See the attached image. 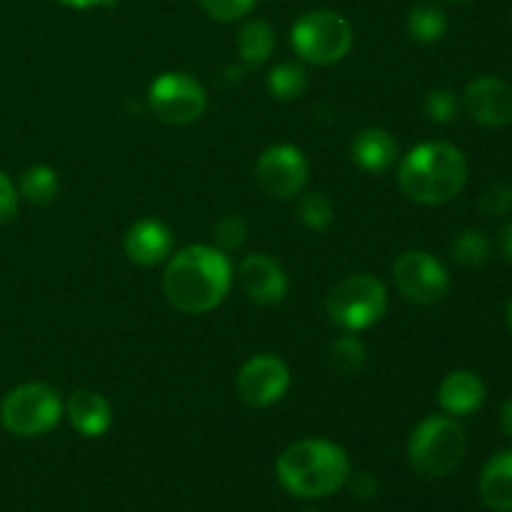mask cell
Wrapping results in <instances>:
<instances>
[{
	"label": "cell",
	"mask_w": 512,
	"mask_h": 512,
	"mask_svg": "<svg viewBox=\"0 0 512 512\" xmlns=\"http://www.w3.org/2000/svg\"><path fill=\"white\" fill-rule=\"evenodd\" d=\"M233 285L228 255L210 245H190L168 260L163 293L175 310L203 315L218 308Z\"/></svg>",
	"instance_id": "1"
},
{
	"label": "cell",
	"mask_w": 512,
	"mask_h": 512,
	"mask_svg": "<svg viewBox=\"0 0 512 512\" xmlns=\"http://www.w3.org/2000/svg\"><path fill=\"white\" fill-rule=\"evenodd\" d=\"M280 485L298 498H328L345 488L350 473V458L340 445L330 440L308 438L288 445L275 465Z\"/></svg>",
	"instance_id": "2"
},
{
	"label": "cell",
	"mask_w": 512,
	"mask_h": 512,
	"mask_svg": "<svg viewBox=\"0 0 512 512\" xmlns=\"http://www.w3.org/2000/svg\"><path fill=\"white\" fill-rule=\"evenodd\" d=\"M400 190L420 205L458 198L468 183V160L450 143H423L410 150L398 168Z\"/></svg>",
	"instance_id": "3"
},
{
	"label": "cell",
	"mask_w": 512,
	"mask_h": 512,
	"mask_svg": "<svg viewBox=\"0 0 512 512\" xmlns=\"http://www.w3.org/2000/svg\"><path fill=\"white\" fill-rule=\"evenodd\" d=\"M465 448H468V440L458 420L448 415H430L420 420L410 433L408 460L415 473L423 478H448L463 463Z\"/></svg>",
	"instance_id": "4"
},
{
	"label": "cell",
	"mask_w": 512,
	"mask_h": 512,
	"mask_svg": "<svg viewBox=\"0 0 512 512\" xmlns=\"http://www.w3.org/2000/svg\"><path fill=\"white\" fill-rule=\"evenodd\" d=\"M325 310H328L330 320L345 333H360L385 315L388 290L375 275H348L328 293Z\"/></svg>",
	"instance_id": "5"
},
{
	"label": "cell",
	"mask_w": 512,
	"mask_h": 512,
	"mask_svg": "<svg viewBox=\"0 0 512 512\" xmlns=\"http://www.w3.org/2000/svg\"><path fill=\"white\" fill-rule=\"evenodd\" d=\"M295 53L313 65H333L353 48V28L335 10H310L290 30Z\"/></svg>",
	"instance_id": "6"
},
{
	"label": "cell",
	"mask_w": 512,
	"mask_h": 512,
	"mask_svg": "<svg viewBox=\"0 0 512 512\" xmlns=\"http://www.w3.org/2000/svg\"><path fill=\"white\" fill-rule=\"evenodd\" d=\"M63 418L58 393L43 383H25L10 390L0 405V423L18 438H38L50 433Z\"/></svg>",
	"instance_id": "7"
},
{
	"label": "cell",
	"mask_w": 512,
	"mask_h": 512,
	"mask_svg": "<svg viewBox=\"0 0 512 512\" xmlns=\"http://www.w3.org/2000/svg\"><path fill=\"white\" fill-rule=\"evenodd\" d=\"M150 110L158 115L163 123L188 125L195 123L205 113L203 85L185 73H163L150 83L148 90Z\"/></svg>",
	"instance_id": "8"
},
{
	"label": "cell",
	"mask_w": 512,
	"mask_h": 512,
	"mask_svg": "<svg viewBox=\"0 0 512 512\" xmlns=\"http://www.w3.org/2000/svg\"><path fill=\"white\" fill-rule=\"evenodd\" d=\"M393 280L400 293L418 305H435L448 295L450 275L438 258L425 250H408L393 265Z\"/></svg>",
	"instance_id": "9"
},
{
	"label": "cell",
	"mask_w": 512,
	"mask_h": 512,
	"mask_svg": "<svg viewBox=\"0 0 512 512\" xmlns=\"http://www.w3.org/2000/svg\"><path fill=\"white\" fill-rule=\"evenodd\" d=\"M308 160L295 145H273L265 150L255 165V180L260 190L275 200H290L300 195L308 183Z\"/></svg>",
	"instance_id": "10"
},
{
	"label": "cell",
	"mask_w": 512,
	"mask_h": 512,
	"mask_svg": "<svg viewBox=\"0 0 512 512\" xmlns=\"http://www.w3.org/2000/svg\"><path fill=\"white\" fill-rule=\"evenodd\" d=\"M235 388H238L243 403L253 405V408H268V405L278 403L288 393L290 370L275 355H253L240 368L238 378H235Z\"/></svg>",
	"instance_id": "11"
},
{
	"label": "cell",
	"mask_w": 512,
	"mask_h": 512,
	"mask_svg": "<svg viewBox=\"0 0 512 512\" xmlns=\"http://www.w3.org/2000/svg\"><path fill=\"white\" fill-rule=\"evenodd\" d=\"M463 108L485 128L512 125V85L495 75H478L465 85Z\"/></svg>",
	"instance_id": "12"
},
{
	"label": "cell",
	"mask_w": 512,
	"mask_h": 512,
	"mask_svg": "<svg viewBox=\"0 0 512 512\" xmlns=\"http://www.w3.org/2000/svg\"><path fill=\"white\" fill-rule=\"evenodd\" d=\"M238 283L245 298L258 305H275L288 295V275L278 260L265 253L245 255L240 260Z\"/></svg>",
	"instance_id": "13"
},
{
	"label": "cell",
	"mask_w": 512,
	"mask_h": 512,
	"mask_svg": "<svg viewBox=\"0 0 512 512\" xmlns=\"http://www.w3.org/2000/svg\"><path fill=\"white\" fill-rule=\"evenodd\" d=\"M125 255L130 258V263L143 265V268L160 265L173 255V233L160 220H138L125 233Z\"/></svg>",
	"instance_id": "14"
},
{
	"label": "cell",
	"mask_w": 512,
	"mask_h": 512,
	"mask_svg": "<svg viewBox=\"0 0 512 512\" xmlns=\"http://www.w3.org/2000/svg\"><path fill=\"white\" fill-rule=\"evenodd\" d=\"M438 403L453 418H468L485 403V385L470 370H455L440 383Z\"/></svg>",
	"instance_id": "15"
},
{
	"label": "cell",
	"mask_w": 512,
	"mask_h": 512,
	"mask_svg": "<svg viewBox=\"0 0 512 512\" xmlns=\"http://www.w3.org/2000/svg\"><path fill=\"white\" fill-rule=\"evenodd\" d=\"M65 415H68L70 425L78 430L83 438H100L113 425V410L103 395L93 393V390H75L70 393L68 403H65Z\"/></svg>",
	"instance_id": "16"
},
{
	"label": "cell",
	"mask_w": 512,
	"mask_h": 512,
	"mask_svg": "<svg viewBox=\"0 0 512 512\" xmlns=\"http://www.w3.org/2000/svg\"><path fill=\"white\" fill-rule=\"evenodd\" d=\"M353 160L365 173H388L398 160V143L393 135L383 128H365L355 135L350 145Z\"/></svg>",
	"instance_id": "17"
},
{
	"label": "cell",
	"mask_w": 512,
	"mask_h": 512,
	"mask_svg": "<svg viewBox=\"0 0 512 512\" xmlns=\"http://www.w3.org/2000/svg\"><path fill=\"white\" fill-rule=\"evenodd\" d=\"M480 498L493 512H512V450H503L485 463Z\"/></svg>",
	"instance_id": "18"
},
{
	"label": "cell",
	"mask_w": 512,
	"mask_h": 512,
	"mask_svg": "<svg viewBox=\"0 0 512 512\" xmlns=\"http://www.w3.org/2000/svg\"><path fill=\"white\" fill-rule=\"evenodd\" d=\"M275 45V33L265 20H248L238 33L240 58L250 65H260L270 58Z\"/></svg>",
	"instance_id": "19"
},
{
	"label": "cell",
	"mask_w": 512,
	"mask_h": 512,
	"mask_svg": "<svg viewBox=\"0 0 512 512\" xmlns=\"http://www.w3.org/2000/svg\"><path fill=\"white\" fill-rule=\"evenodd\" d=\"M405 25H408L410 38L428 45V43H438V40L443 38L445 30H448V18H445V13L438 8V5L420 3L408 10V20H405Z\"/></svg>",
	"instance_id": "20"
},
{
	"label": "cell",
	"mask_w": 512,
	"mask_h": 512,
	"mask_svg": "<svg viewBox=\"0 0 512 512\" xmlns=\"http://www.w3.org/2000/svg\"><path fill=\"white\" fill-rule=\"evenodd\" d=\"M450 255L458 265L463 268H480L490 260L493 255V243L488 240V235L483 230H475V228H465L460 230L458 235L453 238L450 243Z\"/></svg>",
	"instance_id": "21"
},
{
	"label": "cell",
	"mask_w": 512,
	"mask_h": 512,
	"mask_svg": "<svg viewBox=\"0 0 512 512\" xmlns=\"http://www.w3.org/2000/svg\"><path fill=\"white\" fill-rule=\"evenodd\" d=\"M58 188V175L48 165H33V168H28L20 175V195L33 205L53 203L55 195H58Z\"/></svg>",
	"instance_id": "22"
},
{
	"label": "cell",
	"mask_w": 512,
	"mask_h": 512,
	"mask_svg": "<svg viewBox=\"0 0 512 512\" xmlns=\"http://www.w3.org/2000/svg\"><path fill=\"white\" fill-rule=\"evenodd\" d=\"M308 88V75H305L303 65L298 63H280L270 70L268 75V90L275 100H298Z\"/></svg>",
	"instance_id": "23"
},
{
	"label": "cell",
	"mask_w": 512,
	"mask_h": 512,
	"mask_svg": "<svg viewBox=\"0 0 512 512\" xmlns=\"http://www.w3.org/2000/svg\"><path fill=\"white\" fill-rule=\"evenodd\" d=\"M328 358L338 373L355 375L363 370L365 360H368V350H365L363 340L355 338V333H345L330 343Z\"/></svg>",
	"instance_id": "24"
},
{
	"label": "cell",
	"mask_w": 512,
	"mask_h": 512,
	"mask_svg": "<svg viewBox=\"0 0 512 512\" xmlns=\"http://www.w3.org/2000/svg\"><path fill=\"white\" fill-rule=\"evenodd\" d=\"M333 200L323 193H308L298 200V218L305 228L325 230L333 223Z\"/></svg>",
	"instance_id": "25"
},
{
	"label": "cell",
	"mask_w": 512,
	"mask_h": 512,
	"mask_svg": "<svg viewBox=\"0 0 512 512\" xmlns=\"http://www.w3.org/2000/svg\"><path fill=\"white\" fill-rule=\"evenodd\" d=\"M423 108H425V115H428V120H433V123L438 125H445V123H453V120L458 118L460 100L453 90L435 88L428 93Z\"/></svg>",
	"instance_id": "26"
},
{
	"label": "cell",
	"mask_w": 512,
	"mask_h": 512,
	"mask_svg": "<svg viewBox=\"0 0 512 512\" xmlns=\"http://www.w3.org/2000/svg\"><path fill=\"white\" fill-rule=\"evenodd\" d=\"M215 248L223 250V253H233L240 250L248 240V223H245L240 215H228V218L220 220L213 230Z\"/></svg>",
	"instance_id": "27"
},
{
	"label": "cell",
	"mask_w": 512,
	"mask_h": 512,
	"mask_svg": "<svg viewBox=\"0 0 512 512\" xmlns=\"http://www.w3.org/2000/svg\"><path fill=\"white\" fill-rule=\"evenodd\" d=\"M480 213L488 215V218H503V215L512 213V185L495 183L490 188L483 190L478 200Z\"/></svg>",
	"instance_id": "28"
},
{
	"label": "cell",
	"mask_w": 512,
	"mask_h": 512,
	"mask_svg": "<svg viewBox=\"0 0 512 512\" xmlns=\"http://www.w3.org/2000/svg\"><path fill=\"white\" fill-rule=\"evenodd\" d=\"M200 8L220 23H233L245 18L255 8V0H200Z\"/></svg>",
	"instance_id": "29"
},
{
	"label": "cell",
	"mask_w": 512,
	"mask_h": 512,
	"mask_svg": "<svg viewBox=\"0 0 512 512\" xmlns=\"http://www.w3.org/2000/svg\"><path fill=\"white\" fill-rule=\"evenodd\" d=\"M15 213H18V193H15L8 175L0 170V225L10 223Z\"/></svg>",
	"instance_id": "30"
},
{
	"label": "cell",
	"mask_w": 512,
	"mask_h": 512,
	"mask_svg": "<svg viewBox=\"0 0 512 512\" xmlns=\"http://www.w3.org/2000/svg\"><path fill=\"white\" fill-rule=\"evenodd\" d=\"M350 488V495H353L355 500H373L375 495H378V478L370 473H350L348 483H345Z\"/></svg>",
	"instance_id": "31"
},
{
	"label": "cell",
	"mask_w": 512,
	"mask_h": 512,
	"mask_svg": "<svg viewBox=\"0 0 512 512\" xmlns=\"http://www.w3.org/2000/svg\"><path fill=\"white\" fill-rule=\"evenodd\" d=\"M498 248H500V253H503V258L512 265V220H510L508 225H505L503 230H500Z\"/></svg>",
	"instance_id": "32"
},
{
	"label": "cell",
	"mask_w": 512,
	"mask_h": 512,
	"mask_svg": "<svg viewBox=\"0 0 512 512\" xmlns=\"http://www.w3.org/2000/svg\"><path fill=\"white\" fill-rule=\"evenodd\" d=\"M500 428L512 440V398L505 400L503 408H500Z\"/></svg>",
	"instance_id": "33"
},
{
	"label": "cell",
	"mask_w": 512,
	"mask_h": 512,
	"mask_svg": "<svg viewBox=\"0 0 512 512\" xmlns=\"http://www.w3.org/2000/svg\"><path fill=\"white\" fill-rule=\"evenodd\" d=\"M68 8H78V10H88L95 8V5H113V0H60Z\"/></svg>",
	"instance_id": "34"
},
{
	"label": "cell",
	"mask_w": 512,
	"mask_h": 512,
	"mask_svg": "<svg viewBox=\"0 0 512 512\" xmlns=\"http://www.w3.org/2000/svg\"><path fill=\"white\" fill-rule=\"evenodd\" d=\"M505 318H508V328H510V333H512V298H510V303H508V315H505Z\"/></svg>",
	"instance_id": "35"
},
{
	"label": "cell",
	"mask_w": 512,
	"mask_h": 512,
	"mask_svg": "<svg viewBox=\"0 0 512 512\" xmlns=\"http://www.w3.org/2000/svg\"><path fill=\"white\" fill-rule=\"evenodd\" d=\"M440 3H453V5H460V3H470V0H440Z\"/></svg>",
	"instance_id": "36"
},
{
	"label": "cell",
	"mask_w": 512,
	"mask_h": 512,
	"mask_svg": "<svg viewBox=\"0 0 512 512\" xmlns=\"http://www.w3.org/2000/svg\"><path fill=\"white\" fill-rule=\"evenodd\" d=\"M305 512H315V510H305Z\"/></svg>",
	"instance_id": "37"
}]
</instances>
